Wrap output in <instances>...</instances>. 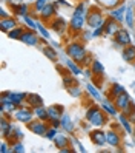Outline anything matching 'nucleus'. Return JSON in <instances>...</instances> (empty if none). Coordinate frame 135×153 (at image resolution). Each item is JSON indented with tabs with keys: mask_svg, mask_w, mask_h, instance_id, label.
<instances>
[{
	"mask_svg": "<svg viewBox=\"0 0 135 153\" xmlns=\"http://www.w3.org/2000/svg\"><path fill=\"white\" fill-rule=\"evenodd\" d=\"M15 19H12V17H5V19H2V22H0V28H2V31L5 33H9L11 30L15 28Z\"/></svg>",
	"mask_w": 135,
	"mask_h": 153,
	"instance_id": "obj_9",
	"label": "nucleus"
},
{
	"mask_svg": "<svg viewBox=\"0 0 135 153\" xmlns=\"http://www.w3.org/2000/svg\"><path fill=\"white\" fill-rule=\"evenodd\" d=\"M43 51H45V54H46V56H48V57H49L51 60H55V57H57V54H55V53H54V51H52V48H49V47H46V48H45Z\"/></svg>",
	"mask_w": 135,
	"mask_h": 153,
	"instance_id": "obj_33",
	"label": "nucleus"
},
{
	"mask_svg": "<svg viewBox=\"0 0 135 153\" xmlns=\"http://www.w3.org/2000/svg\"><path fill=\"white\" fill-rule=\"evenodd\" d=\"M92 70H94V73H97V74H103V73H104V67L101 65L100 60H94Z\"/></svg>",
	"mask_w": 135,
	"mask_h": 153,
	"instance_id": "obj_27",
	"label": "nucleus"
},
{
	"mask_svg": "<svg viewBox=\"0 0 135 153\" xmlns=\"http://www.w3.org/2000/svg\"><path fill=\"white\" fill-rule=\"evenodd\" d=\"M23 33H25V31H23L22 28H17V26H15L14 30H11L9 33H8V36H9L11 39H20L22 36H23Z\"/></svg>",
	"mask_w": 135,
	"mask_h": 153,
	"instance_id": "obj_25",
	"label": "nucleus"
},
{
	"mask_svg": "<svg viewBox=\"0 0 135 153\" xmlns=\"http://www.w3.org/2000/svg\"><path fill=\"white\" fill-rule=\"evenodd\" d=\"M69 93L74 96H80V90L78 88H69Z\"/></svg>",
	"mask_w": 135,
	"mask_h": 153,
	"instance_id": "obj_41",
	"label": "nucleus"
},
{
	"mask_svg": "<svg viewBox=\"0 0 135 153\" xmlns=\"http://www.w3.org/2000/svg\"><path fill=\"white\" fill-rule=\"evenodd\" d=\"M28 101H29V104H31L32 107H40V105L43 104V101L40 99V96H37V94H31V96L28 97Z\"/></svg>",
	"mask_w": 135,
	"mask_h": 153,
	"instance_id": "obj_26",
	"label": "nucleus"
},
{
	"mask_svg": "<svg viewBox=\"0 0 135 153\" xmlns=\"http://www.w3.org/2000/svg\"><path fill=\"white\" fill-rule=\"evenodd\" d=\"M101 33H104V28H103V26H98V28H95V31H94V34H92V36L98 37V36H100Z\"/></svg>",
	"mask_w": 135,
	"mask_h": 153,
	"instance_id": "obj_40",
	"label": "nucleus"
},
{
	"mask_svg": "<svg viewBox=\"0 0 135 153\" xmlns=\"http://www.w3.org/2000/svg\"><path fill=\"white\" fill-rule=\"evenodd\" d=\"M115 104H117V107L118 108H121V110H126L128 107L131 105V99H129V96L128 94H120V96H117V101H115Z\"/></svg>",
	"mask_w": 135,
	"mask_h": 153,
	"instance_id": "obj_12",
	"label": "nucleus"
},
{
	"mask_svg": "<svg viewBox=\"0 0 135 153\" xmlns=\"http://www.w3.org/2000/svg\"><path fill=\"white\" fill-rule=\"evenodd\" d=\"M91 139H92L94 144H97V146H100V147L107 142L106 141V134L103 131H92L91 133Z\"/></svg>",
	"mask_w": 135,
	"mask_h": 153,
	"instance_id": "obj_11",
	"label": "nucleus"
},
{
	"mask_svg": "<svg viewBox=\"0 0 135 153\" xmlns=\"http://www.w3.org/2000/svg\"><path fill=\"white\" fill-rule=\"evenodd\" d=\"M88 25L92 28H98V26L104 25V19L98 10H91V13L88 14Z\"/></svg>",
	"mask_w": 135,
	"mask_h": 153,
	"instance_id": "obj_4",
	"label": "nucleus"
},
{
	"mask_svg": "<svg viewBox=\"0 0 135 153\" xmlns=\"http://www.w3.org/2000/svg\"><path fill=\"white\" fill-rule=\"evenodd\" d=\"M126 23H128L129 28H134L135 26V13H134V6L126 8V17H124Z\"/></svg>",
	"mask_w": 135,
	"mask_h": 153,
	"instance_id": "obj_15",
	"label": "nucleus"
},
{
	"mask_svg": "<svg viewBox=\"0 0 135 153\" xmlns=\"http://www.w3.org/2000/svg\"><path fill=\"white\" fill-rule=\"evenodd\" d=\"M123 57L126 62H134V59H135V47L134 45H128L123 50Z\"/></svg>",
	"mask_w": 135,
	"mask_h": 153,
	"instance_id": "obj_16",
	"label": "nucleus"
},
{
	"mask_svg": "<svg viewBox=\"0 0 135 153\" xmlns=\"http://www.w3.org/2000/svg\"><path fill=\"white\" fill-rule=\"evenodd\" d=\"M29 128L31 131H34L35 134H46V125L43 122H29Z\"/></svg>",
	"mask_w": 135,
	"mask_h": 153,
	"instance_id": "obj_14",
	"label": "nucleus"
},
{
	"mask_svg": "<svg viewBox=\"0 0 135 153\" xmlns=\"http://www.w3.org/2000/svg\"><path fill=\"white\" fill-rule=\"evenodd\" d=\"M12 152H25V147H23V144L22 142H15V146H14V149H12Z\"/></svg>",
	"mask_w": 135,
	"mask_h": 153,
	"instance_id": "obj_39",
	"label": "nucleus"
},
{
	"mask_svg": "<svg viewBox=\"0 0 135 153\" xmlns=\"http://www.w3.org/2000/svg\"><path fill=\"white\" fill-rule=\"evenodd\" d=\"M34 113H35V116H37V118H40L42 121H46V119H49L48 108H43L42 105H40V107H34Z\"/></svg>",
	"mask_w": 135,
	"mask_h": 153,
	"instance_id": "obj_18",
	"label": "nucleus"
},
{
	"mask_svg": "<svg viewBox=\"0 0 135 153\" xmlns=\"http://www.w3.org/2000/svg\"><path fill=\"white\" fill-rule=\"evenodd\" d=\"M120 122L123 124V127L126 128V131L128 133H132V127H131V124H129V121L124 118V116H120Z\"/></svg>",
	"mask_w": 135,
	"mask_h": 153,
	"instance_id": "obj_30",
	"label": "nucleus"
},
{
	"mask_svg": "<svg viewBox=\"0 0 135 153\" xmlns=\"http://www.w3.org/2000/svg\"><path fill=\"white\" fill-rule=\"evenodd\" d=\"M103 108L106 110V113H109L111 116H114V114L117 113L115 107H114V105H111V104H107V102H104V104H103Z\"/></svg>",
	"mask_w": 135,
	"mask_h": 153,
	"instance_id": "obj_31",
	"label": "nucleus"
},
{
	"mask_svg": "<svg viewBox=\"0 0 135 153\" xmlns=\"http://www.w3.org/2000/svg\"><path fill=\"white\" fill-rule=\"evenodd\" d=\"M14 11L19 14V16H26V13H28V5L25 3H20V5H12Z\"/></svg>",
	"mask_w": 135,
	"mask_h": 153,
	"instance_id": "obj_24",
	"label": "nucleus"
},
{
	"mask_svg": "<svg viewBox=\"0 0 135 153\" xmlns=\"http://www.w3.org/2000/svg\"><path fill=\"white\" fill-rule=\"evenodd\" d=\"M37 30L40 31V34L43 36V37H45V39H48V37H49V33L46 31V28H45V26H43L42 23H37Z\"/></svg>",
	"mask_w": 135,
	"mask_h": 153,
	"instance_id": "obj_34",
	"label": "nucleus"
},
{
	"mask_svg": "<svg viewBox=\"0 0 135 153\" xmlns=\"http://www.w3.org/2000/svg\"><path fill=\"white\" fill-rule=\"evenodd\" d=\"M0 150H2L3 153H6V152H9V150H8V146H6V142H3V144H2V149H0Z\"/></svg>",
	"mask_w": 135,
	"mask_h": 153,
	"instance_id": "obj_42",
	"label": "nucleus"
},
{
	"mask_svg": "<svg viewBox=\"0 0 135 153\" xmlns=\"http://www.w3.org/2000/svg\"><path fill=\"white\" fill-rule=\"evenodd\" d=\"M54 14H55V8H54V5H51V3H48V5L40 11V16H42L43 20H48L49 17H52Z\"/></svg>",
	"mask_w": 135,
	"mask_h": 153,
	"instance_id": "obj_17",
	"label": "nucleus"
},
{
	"mask_svg": "<svg viewBox=\"0 0 135 153\" xmlns=\"http://www.w3.org/2000/svg\"><path fill=\"white\" fill-rule=\"evenodd\" d=\"M103 28H104V34L106 36H114V34L118 33L120 26H118V22H117L115 19H107V20H104Z\"/></svg>",
	"mask_w": 135,
	"mask_h": 153,
	"instance_id": "obj_5",
	"label": "nucleus"
},
{
	"mask_svg": "<svg viewBox=\"0 0 135 153\" xmlns=\"http://www.w3.org/2000/svg\"><path fill=\"white\" fill-rule=\"evenodd\" d=\"M68 54L75 59L77 62H85V57H86V48L80 43H71L68 47Z\"/></svg>",
	"mask_w": 135,
	"mask_h": 153,
	"instance_id": "obj_2",
	"label": "nucleus"
},
{
	"mask_svg": "<svg viewBox=\"0 0 135 153\" xmlns=\"http://www.w3.org/2000/svg\"><path fill=\"white\" fill-rule=\"evenodd\" d=\"M23 20H25L26 23H28V26H29V28H32V30H35V28H37V23H34V22H32V19H29L28 16H23Z\"/></svg>",
	"mask_w": 135,
	"mask_h": 153,
	"instance_id": "obj_38",
	"label": "nucleus"
},
{
	"mask_svg": "<svg viewBox=\"0 0 135 153\" xmlns=\"http://www.w3.org/2000/svg\"><path fill=\"white\" fill-rule=\"evenodd\" d=\"M106 141L109 142L111 146H118L120 144V136L115 131H109V133H106Z\"/></svg>",
	"mask_w": 135,
	"mask_h": 153,
	"instance_id": "obj_20",
	"label": "nucleus"
},
{
	"mask_svg": "<svg viewBox=\"0 0 135 153\" xmlns=\"http://www.w3.org/2000/svg\"><path fill=\"white\" fill-rule=\"evenodd\" d=\"M60 122H61V127L65 128L66 131H72L74 125H72V122H71V118H69L68 114H63L61 118H60Z\"/></svg>",
	"mask_w": 135,
	"mask_h": 153,
	"instance_id": "obj_19",
	"label": "nucleus"
},
{
	"mask_svg": "<svg viewBox=\"0 0 135 153\" xmlns=\"http://www.w3.org/2000/svg\"><path fill=\"white\" fill-rule=\"evenodd\" d=\"M20 40L25 42V43H28V45H37L39 37H37V33L35 31H25L23 36L20 37Z\"/></svg>",
	"mask_w": 135,
	"mask_h": 153,
	"instance_id": "obj_7",
	"label": "nucleus"
},
{
	"mask_svg": "<svg viewBox=\"0 0 135 153\" xmlns=\"http://www.w3.org/2000/svg\"><path fill=\"white\" fill-rule=\"evenodd\" d=\"M115 40L118 45H121V47H128V45H131V36L128 34V31L118 30V33L115 34Z\"/></svg>",
	"mask_w": 135,
	"mask_h": 153,
	"instance_id": "obj_6",
	"label": "nucleus"
},
{
	"mask_svg": "<svg viewBox=\"0 0 135 153\" xmlns=\"http://www.w3.org/2000/svg\"><path fill=\"white\" fill-rule=\"evenodd\" d=\"M48 139H55V136H57V131H55V127L54 128H49L48 131H46V134H45Z\"/></svg>",
	"mask_w": 135,
	"mask_h": 153,
	"instance_id": "obj_35",
	"label": "nucleus"
},
{
	"mask_svg": "<svg viewBox=\"0 0 135 153\" xmlns=\"http://www.w3.org/2000/svg\"><path fill=\"white\" fill-rule=\"evenodd\" d=\"M25 97H26V94H22V93H8V94H3L2 99H6V101L19 105V104H22L25 101Z\"/></svg>",
	"mask_w": 135,
	"mask_h": 153,
	"instance_id": "obj_8",
	"label": "nucleus"
},
{
	"mask_svg": "<svg viewBox=\"0 0 135 153\" xmlns=\"http://www.w3.org/2000/svg\"><path fill=\"white\" fill-rule=\"evenodd\" d=\"M85 23H88V11H86V6L85 3H80L77 5L75 11L72 14V19H71V30L74 31H82Z\"/></svg>",
	"mask_w": 135,
	"mask_h": 153,
	"instance_id": "obj_1",
	"label": "nucleus"
},
{
	"mask_svg": "<svg viewBox=\"0 0 135 153\" xmlns=\"http://www.w3.org/2000/svg\"><path fill=\"white\" fill-rule=\"evenodd\" d=\"M123 91H124V88L121 85H114V88H112V94H115V96H120Z\"/></svg>",
	"mask_w": 135,
	"mask_h": 153,
	"instance_id": "obj_36",
	"label": "nucleus"
},
{
	"mask_svg": "<svg viewBox=\"0 0 135 153\" xmlns=\"http://www.w3.org/2000/svg\"><path fill=\"white\" fill-rule=\"evenodd\" d=\"M88 91H89V93H91V94H92V96H94L95 99H101V96H100V93H98V91H97V90L94 88V85H91V84H88Z\"/></svg>",
	"mask_w": 135,
	"mask_h": 153,
	"instance_id": "obj_32",
	"label": "nucleus"
},
{
	"mask_svg": "<svg viewBox=\"0 0 135 153\" xmlns=\"http://www.w3.org/2000/svg\"><path fill=\"white\" fill-rule=\"evenodd\" d=\"M109 14H111L112 19H115L117 22L120 23V22L124 20V17H126V6L121 5V6H118V8H115V10H112Z\"/></svg>",
	"mask_w": 135,
	"mask_h": 153,
	"instance_id": "obj_10",
	"label": "nucleus"
},
{
	"mask_svg": "<svg viewBox=\"0 0 135 153\" xmlns=\"http://www.w3.org/2000/svg\"><path fill=\"white\" fill-rule=\"evenodd\" d=\"M60 113H61L60 107H49V108H48V114H49V119L51 121L60 119Z\"/></svg>",
	"mask_w": 135,
	"mask_h": 153,
	"instance_id": "obj_22",
	"label": "nucleus"
},
{
	"mask_svg": "<svg viewBox=\"0 0 135 153\" xmlns=\"http://www.w3.org/2000/svg\"><path fill=\"white\" fill-rule=\"evenodd\" d=\"M15 118H17V121H20V122H31V119H32V113L29 111V110H19L15 113Z\"/></svg>",
	"mask_w": 135,
	"mask_h": 153,
	"instance_id": "obj_13",
	"label": "nucleus"
},
{
	"mask_svg": "<svg viewBox=\"0 0 135 153\" xmlns=\"http://www.w3.org/2000/svg\"><path fill=\"white\" fill-rule=\"evenodd\" d=\"M86 118L89 119V122H91L92 125H103L106 122L104 114L100 111V108H97V107L89 108V111L86 113Z\"/></svg>",
	"mask_w": 135,
	"mask_h": 153,
	"instance_id": "obj_3",
	"label": "nucleus"
},
{
	"mask_svg": "<svg viewBox=\"0 0 135 153\" xmlns=\"http://www.w3.org/2000/svg\"><path fill=\"white\" fill-rule=\"evenodd\" d=\"M134 67H135V62H134Z\"/></svg>",
	"mask_w": 135,
	"mask_h": 153,
	"instance_id": "obj_44",
	"label": "nucleus"
},
{
	"mask_svg": "<svg viewBox=\"0 0 135 153\" xmlns=\"http://www.w3.org/2000/svg\"><path fill=\"white\" fill-rule=\"evenodd\" d=\"M48 5V0H35V3H34V8H35V11H42L45 6Z\"/></svg>",
	"mask_w": 135,
	"mask_h": 153,
	"instance_id": "obj_29",
	"label": "nucleus"
},
{
	"mask_svg": "<svg viewBox=\"0 0 135 153\" xmlns=\"http://www.w3.org/2000/svg\"><path fill=\"white\" fill-rule=\"evenodd\" d=\"M65 26H66V22L63 20V19H55V20L52 22V28L55 30L57 33L63 31V30H65Z\"/></svg>",
	"mask_w": 135,
	"mask_h": 153,
	"instance_id": "obj_23",
	"label": "nucleus"
},
{
	"mask_svg": "<svg viewBox=\"0 0 135 153\" xmlns=\"http://www.w3.org/2000/svg\"><path fill=\"white\" fill-rule=\"evenodd\" d=\"M5 17H9V14L6 13V10H2V19H5Z\"/></svg>",
	"mask_w": 135,
	"mask_h": 153,
	"instance_id": "obj_43",
	"label": "nucleus"
},
{
	"mask_svg": "<svg viewBox=\"0 0 135 153\" xmlns=\"http://www.w3.org/2000/svg\"><path fill=\"white\" fill-rule=\"evenodd\" d=\"M54 141H55V146H57L58 149H65V147L68 146V142H69L71 139H68V138L65 136V134H57V136H55V139H54Z\"/></svg>",
	"mask_w": 135,
	"mask_h": 153,
	"instance_id": "obj_21",
	"label": "nucleus"
},
{
	"mask_svg": "<svg viewBox=\"0 0 135 153\" xmlns=\"http://www.w3.org/2000/svg\"><path fill=\"white\" fill-rule=\"evenodd\" d=\"M71 144H72V146H74V147H75L78 152H85V149L82 147V144H80V142H78L75 138H71Z\"/></svg>",
	"mask_w": 135,
	"mask_h": 153,
	"instance_id": "obj_37",
	"label": "nucleus"
},
{
	"mask_svg": "<svg viewBox=\"0 0 135 153\" xmlns=\"http://www.w3.org/2000/svg\"><path fill=\"white\" fill-rule=\"evenodd\" d=\"M66 65H68V68L71 70V71H72V73L74 74H82V70H80L75 64H74V62H71V60H68L66 62Z\"/></svg>",
	"mask_w": 135,
	"mask_h": 153,
	"instance_id": "obj_28",
	"label": "nucleus"
}]
</instances>
